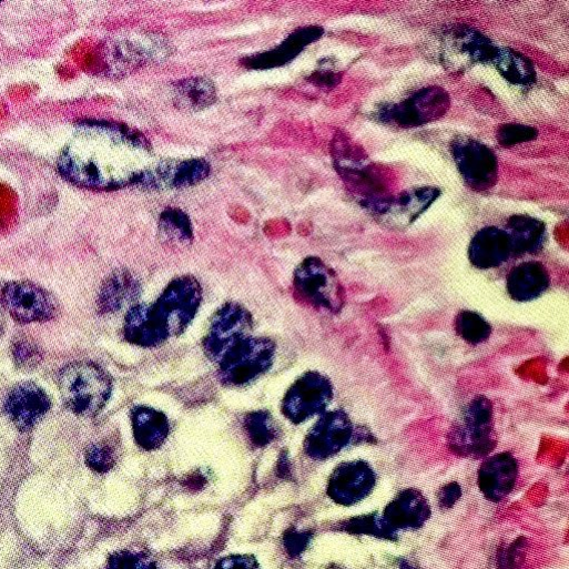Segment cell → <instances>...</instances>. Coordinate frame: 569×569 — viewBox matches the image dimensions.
Returning <instances> with one entry per match:
<instances>
[{
  "label": "cell",
  "instance_id": "cell-1",
  "mask_svg": "<svg viewBox=\"0 0 569 569\" xmlns=\"http://www.w3.org/2000/svg\"><path fill=\"white\" fill-rule=\"evenodd\" d=\"M155 162L151 143L140 132L112 123L88 122L63 152L60 171L80 186L113 191L138 186Z\"/></svg>",
  "mask_w": 569,
  "mask_h": 569
},
{
  "label": "cell",
  "instance_id": "cell-2",
  "mask_svg": "<svg viewBox=\"0 0 569 569\" xmlns=\"http://www.w3.org/2000/svg\"><path fill=\"white\" fill-rule=\"evenodd\" d=\"M59 387L67 407L81 417L99 415L113 392L111 376L90 362H78L64 367L59 375Z\"/></svg>",
  "mask_w": 569,
  "mask_h": 569
},
{
  "label": "cell",
  "instance_id": "cell-3",
  "mask_svg": "<svg viewBox=\"0 0 569 569\" xmlns=\"http://www.w3.org/2000/svg\"><path fill=\"white\" fill-rule=\"evenodd\" d=\"M498 47L467 26L446 27L437 38V58L450 72H465L478 64H491Z\"/></svg>",
  "mask_w": 569,
  "mask_h": 569
},
{
  "label": "cell",
  "instance_id": "cell-4",
  "mask_svg": "<svg viewBox=\"0 0 569 569\" xmlns=\"http://www.w3.org/2000/svg\"><path fill=\"white\" fill-rule=\"evenodd\" d=\"M492 418L491 402L485 396L474 398L449 434L450 449L469 458L489 454L496 445Z\"/></svg>",
  "mask_w": 569,
  "mask_h": 569
},
{
  "label": "cell",
  "instance_id": "cell-5",
  "mask_svg": "<svg viewBox=\"0 0 569 569\" xmlns=\"http://www.w3.org/2000/svg\"><path fill=\"white\" fill-rule=\"evenodd\" d=\"M202 302V287L192 276L174 280L152 305L153 312L170 338L190 326Z\"/></svg>",
  "mask_w": 569,
  "mask_h": 569
},
{
  "label": "cell",
  "instance_id": "cell-6",
  "mask_svg": "<svg viewBox=\"0 0 569 569\" xmlns=\"http://www.w3.org/2000/svg\"><path fill=\"white\" fill-rule=\"evenodd\" d=\"M275 350L273 341L250 336L220 362L221 382L233 387L250 384L272 367Z\"/></svg>",
  "mask_w": 569,
  "mask_h": 569
},
{
  "label": "cell",
  "instance_id": "cell-7",
  "mask_svg": "<svg viewBox=\"0 0 569 569\" xmlns=\"http://www.w3.org/2000/svg\"><path fill=\"white\" fill-rule=\"evenodd\" d=\"M449 105L450 100L445 90L427 88L397 104L383 108L377 118L387 125L414 129L443 118Z\"/></svg>",
  "mask_w": 569,
  "mask_h": 569
},
{
  "label": "cell",
  "instance_id": "cell-8",
  "mask_svg": "<svg viewBox=\"0 0 569 569\" xmlns=\"http://www.w3.org/2000/svg\"><path fill=\"white\" fill-rule=\"evenodd\" d=\"M294 286L302 298L317 308L337 314L344 306L343 287L336 274L317 257L301 263Z\"/></svg>",
  "mask_w": 569,
  "mask_h": 569
},
{
  "label": "cell",
  "instance_id": "cell-9",
  "mask_svg": "<svg viewBox=\"0 0 569 569\" xmlns=\"http://www.w3.org/2000/svg\"><path fill=\"white\" fill-rule=\"evenodd\" d=\"M450 152L465 183L476 192L492 189L498 179V160L485 144L466 136L455 139Z\"/></svg>",
  "mask_w": 569,
  "mask_h": 569
},
{
  "label": "cell",
  "instance_id": "cell-10",
  "mask_svg": "<svg viewBox=\"0 0 569 569\" xmlns=\"http://www.w3.org/2000/svg\"><path fill=\"white\" fill-rule=\"evenodd\" d=\"M332 382L317 372H308L298 378L282 403L284 416L294 424L325 413L333 400Z\"/></svg>",
  "mask_w": 569,
  "mask_h": 569
},
{
  "label": "cell",
  "instance_id": "cell-11",
  "mask_svg": "<svg viewBox=\"0 0 569 569\" xmlns=\"http://www.w3.org/2000/svg\"><path fill=\"white\" fill-rule=\"evenodd\" d=\"M2 305L21 324L45 323L59 314L57 298L31 282H12L2 291Z\"/></svg>",
  "mask_w": 569,
  "mask_h": 569
},
{
  "label": "cell",
  "instance_id": "cell-12",
  "mask_svg": "<svg viewBox=\"0 0 569 569\" xmlns=\"http://www.w3.org/2000/svg\"><path fill=\"white\" fill-rule=\"evenodd\" d=\"M253 317L250 312L235 303L224 305L214 316L204 349L209 358L220 362L240 343L251 336Z\"/></svg>",
  "mask_w": 569,
  "mask_h": 569
},
{
  "label": "cell",
  "instance_id": "cell-13",
  "mask_svg": "<svg viewBox=\"0 0 569 569\" xmlns=\"http://www.w3.org/2000/svg\"><path fill=\"white\" fill-rule=\"evenodd\" d=\"M212 166L203 159L156 161L143 174L138 186L154 191L183 190L211 176Z\"/></svg>",
  "mask_w": 569,
  "mask_h": 569
},
{
  "label": "cell",
  "instance_id": "cell-14",
  "mask_svg": "<svg viewBox=\"0 0 569 569\" xmlns=\"http://www.w3.org/2000/svg\"><path fill=\"white\" fill-rule=\"evenodd\" d=\"M355 431V425L346 411H325L309 430L305 451L316 460L331 458L349 446Z\"/></svg>",
  "mask_w": 569,
  "mask_h": 569
},
{
  "label": "cell",
  "instance_id": "cell-15",
  "mask_svg": "<svg viewBox=\"0 0 569 569\" xmlns=\"http://www.w3.org/2000/svg\"><path fill=\"white\" fill-rule=\"evenodd\" d=\"M375 485L376 473L367 461H345L332 474L327 494L338 505L353 506L365 499Z\"/></svg>",
  "mask_w": 569,
  "mask_h": 569
},
{
  "label": "cell",
  "instance_id": "cell-16",
  "mask_svg": "<svg viewBox=\"0 0 569 569\" xmlns=\"http://www.w3.org/2000/svg\"><path fill=\"white\" fill-rule=\"evenodd\" d=\"M52 402L48 393L32 382H24L10 392L6 413L21 431H29L50 411Z\"/></svg>",
  "mask_w": 569,
  "mask_h": 569
},
{
  "label": "cell",
  "instance_id": "cell-17",
  "mask_svg": "<svg viewBox=\"0 0 569 569\" xmlns=\"http://www.w3.org/2000/svg\"><path fill=\"white\" fill-rule=\"evenodd\" d=\"M427 498L417 489L409 488L398 494L380 512V518L393 540L402 530L420 528L430 517Z\"/></svg>",
  "mask_w": 569,
  "mask_h": 569
},
{
  "label": "cell",
  "instance_id": "cell-18",
  "mask_svg": "<svg viewBox=\"0 0 569 569\" xmlns=\"http://www.w3.org/2000/svg\"><path fill=\"white\" fill-rule=\"evenodd\" d=\"M440 196L435 187L407 191L397 199L373 206V211L390 227H406L414 223Z\"/></svg>",
  "mask_w": 569,
  "mask_h": 569
},
{
  "label": "cell",
  "instance_id": "cell-19",
  "mask_svg": "<svg viewBox=\"0 0 569 569\" xmlns=\"http://www.w3.org/2000/svg\"><path fill=\"white\" fill-rule=\"evenodd\" d=\"M518 477V463L510 453L486 459L478 469L477 482L486 499L497 502L512 490Z\"/></svg>",
  "mask_w": 569,
  "mask_h": 569
},
{
  "label": "cell",
  "instance_id": "cell-20",
  "mask_svg": "<svg viewBox=\"0 0 569 569\" xmlns=\"http://www.w3.org/2000/svg\"><path fill=\"white\" fill-rule=\"evenodd\" d=\"M468 257L471 265L481 271L497 268L508 262L514 256L505 228L489 226L478 231L469 244Z\"/></svg>",
  "mask_w": 569,
  "mask_h": 569
},
{
  "label": "cell",
  "instance_id": "cell-21",
  "mask_svg": "<svg viewBox=\"0 0 569 569\" xmlns=\"http://www.w3.org/2000/svg\"><path fill=\"white\" fill-rule=\"evenodd\" d=\"M324 34L319 27H307L291 34L275 49L247 58L244 65L253 70H268L283 67L296 59L307 47Z\"/></svg>",
  "mask_w": 569,
  "mask_h": 569
},
{
  "label": "cell",
  "instance_id": "cell-22",
  "mask_svg": "<svg viewBox=\"0 0 569 569\" xmlns=\"http://www.w3.org/2000/svg\"><path fill=\"white\" fill-rule=\"evenodd\" d=\"M550 286L546 267L539 262H526L514 267L506 283L509 297L516 302H529L540 297Z\"/></svg>",
  "mask_w": 569,
  "mask_h": 569
},
{
  "label": "cell",
  "instance_id": "cell-23",
  "mask_svg": "<svg viewBox=\"0 0 569 569\" xmlns=\"http://www.w3.org/2000/svg\"><path fill=\"white\" fill-rule=\"evenodd\" d=\"M124 336L128 342L141 347H156L170 339L156 319L152 305L132 307L125 318Z\"/></svg>",
  "mask_w": 569,
  "mask_h": 569
},
{
  "label": "cell",
  "instance_id": "cell-24",
  "mask_svg": "<svg viewBox=\"0 0 569 569\" xmlns=\"http://www.w3.org/2000/svg\"><path fill=\"white\" fill-rule=\"evenodd\" d=\"M132 421L135 440L145 450L160 448L170 434L166 415L152 407H135L132 411Z\"/></svg>",
  "mask_w": 569,
  "mask_h": 569
},
{
  "label": "cell",
  "instance_id": "cell-25",
  "mask_svg": "<svg viewBox=\"0 0 569 569\" xmlns=\"http://www.w3.org/2000/svg\"><path fill=\"white\" fill-rule=\"evenodd\" d=\"M512 247V256L535 255L546 242V227L542 222L526 215L509 219L505 227Z\"/></svg>",
  "mask_w": 569,
  "mask_h": 569
},
{
  "label": "cell",
  "instance_id": "cell-26",
  "mask_svg": "<svg viewBox=\"0 0 569 569\" xmlns=\"http://www.w3.org/2000/svg\"><path fill=\"white\" fill-rule=\"evenodd\" d=\"M139 295L138 280L128 271H118L102 286L99 307L104 314L114 313L135 301Z\"/></svg>",
  "mask_w": 569,
  "mask_h": 569
},
{
  "label": "cell",
  "instance_id": "cell-27",
  "mask_svg": "<svg viewBox=\"0 0 569 569\" xmlns=\"http://www.w3.org/2000/svg\"><path fill=\"white\" fill-rule=\"evenodd\" d=\"M174 105L185 112H200L209 109L217 101L214 83L205 78L182 80L175 84Z\"/></svg>",
  "mask_w": 569,
  "mask_h": 569
},
{
  "label": "cell",
  "instance_id": "cell-28",
  "mask_svg": "<svg viewBox=\"0 0 569 569\" xmlns=\"http://www.w3.org/2000/svg\"><path fill=\"white\" fill-rule=\"evenodd\" d=\"M491 64L510 84L529 87L536 83V70L531 61L509 48L498 47Z\"/></svg>",
  "mask_w": 569,
  "mask_h": 569
},
{
  "label": "cell",
  "instance_id": "cell-29",
  "mask_svg": "<svg viewBox=\"0 0 569 569\" xmlns=\"http://www.w3.org/2000/svg\"><path fill=\"white\" fill-rule=\"evenodd\" d=\"M160 238L173 248H186L193 244L194 230L190 216L180 209L165 210L159 222Z\"/></svg>",
  "mask_w": 569,
  "mask_h": 569
},
{
  "label": "cell",
  "instance_id": "cell-30",
  "mask_svg": "<svg viewBox=\"0 0 569 569\" xmlns=\"http://www.w3.org/2000/svg\"><path fill=\"white\" fill-rule=\"evenodd\" d=\"M455 331L470 345H479L491 335L490 324L481 315L470 311H463L457 315Z\"/></svg>",
  "mask_w": 569,
  "mask_h": 569
},
{
  "label": "cell",
  "instance_id": "cell-31",
  "mask_svg": "<svg viewBox=\"0 0 569 569\" xmlns=\"http://www.w3.org/2000/svg\"><path fill=\"white\" fill-rule=\"evenodd\" d=\"M245 429L257 447H264L278 436V427L273 417L266 411H255L245 418Z\"/></svg>",
  "mask_w": 569,
  "mask_h": 569
},
{
  "label": "cell",
  "instance_id": "cell-32",
  "mask_svg": "<svg viewBox=\"0 0 569 569\" xmlns=\"http://www.w3.org/2000/svg\"><path fill=\"white\" fill-rule=\"evenodd\" d=\"M108 569H159V567L145 552L121 550L110 557Z\"/></svg>",
  "mask_w": 569,
  "mask_h": 569
},
{
  "label": "cell",
  "instance_id": "cell-33",
  "mask_svg": "<svg viewBox=\"0 0 569 569\" xmlns=\"http://www.w3.org/2000/svg\"><path fill=\"white\" fill-rule=\"evenodd\" d=\"M344 530L353 534H366L393 540L380 518V514L378 512L362 516L347 521L344 525Z\"/></svg>",
  "mask_w": 569,
  "mask_h": 569
},
{
  "label": "cell",
  "instance_id": "cell-34",
  "mask_svg": "<svg viewBox=\"0 0 569 569\" xmlns=\"http://www.w3.org/2000/svg\"><path fill=\"white\" fill-rule=\"evenodd\" d=\"M537 136L538 132L536 129L521 124H506L499 128L497 132V141L504 148L531 142Z\"/></svg>",
  "mask_w": 569,
  "mask_h": 569
},
{
  "label": "cell",
  "instance_id": "cell-35",
  "mask_svg": "<svg viewBox=\"0 0 569 569\" xmlns=\"http://www.w3.org/2000/svg\"><path fill=\"white\" fill-rule=\"evenodd\" d=\"M87 463L91 469L98 473H106L115 464L114 450L108 444H94L87 453Z\"/></svg>",
  "mask_w": 569,
  "mask_h": 569
},
{
  "label": "cell",
  "instance_id": "cell-36",
  "mask_svg": "<svg viewBox=\"0 0 569 569\" xmlns=\"http://www.w3.org/2000/svg\"><path fill=\"white\" fill-rule=\"evenodd\" d=\"M215 569H261L257 560L251 555H231L222 558Z\"/></svg>",
  "mask_w": 569,
  "mask_h": 569
},
{
  "label": "cell",
  "instance_id": "cell-37",
  "mask_svg": "<svg viewBox=\"0 0 569 569\" xmlns=\"http://www.w3.org/2000/svg\"><path fill=\"white\" fill-rule=\"evenodd\" d=\"M311 534L296 530H289L284 538L288 553L294 557L301 555L306 549Z\"/></svg>",
  "mask_w": 569,
  "mask_h": 569
},
{
  "label": "cell",
  "instance_id": "cell-38",
  "mask_svg": "<svg viewBox=\"0 0 569 569\" xmlns=\"http://www.w3.org/2000/svg\"><path fill=\"white\" fill-rule=\"evenodd\" d=\"M461 490L456 482H451L444 487L440 491V505L449 507L460 497Z\"/></svg>",
  "mask_w": 569,
  "mask_h": 569
},
{
  "label": "cell",
  "instance_id": "cell-39",
  "mask_svg": "<svg viewBox=\"0 0 569 569\" xmlns=\"http://www.w3.org/2000/svg\"><path fill=\"white\" fill-rule=\"evenodd\" d=\"M21 347L24 349V352H30L31 350L30 347H28V345H23ZM22 355L26 356V360L27 359H31V356H32L30 353H23V354H19L18 358L21 357Z\"/></svg>",
  "mask_w": 569,
  "mask_h": 569
},
{
  "label": "cell",
  "instance_id": "cell-40",
  "mask_svg": "<svg viewBox=\"0 0 569 569\" xmlns=\"http://www.w3.org/2000/svg\"><path fill=\"white\" fill-rule=\"evenodd\" d=\"M3 327H4L3 319L0 318V335H2V333H3Z\"/></svg>",
  "mask_w": 569,
  "mask_h": 569
}]
</instances>
